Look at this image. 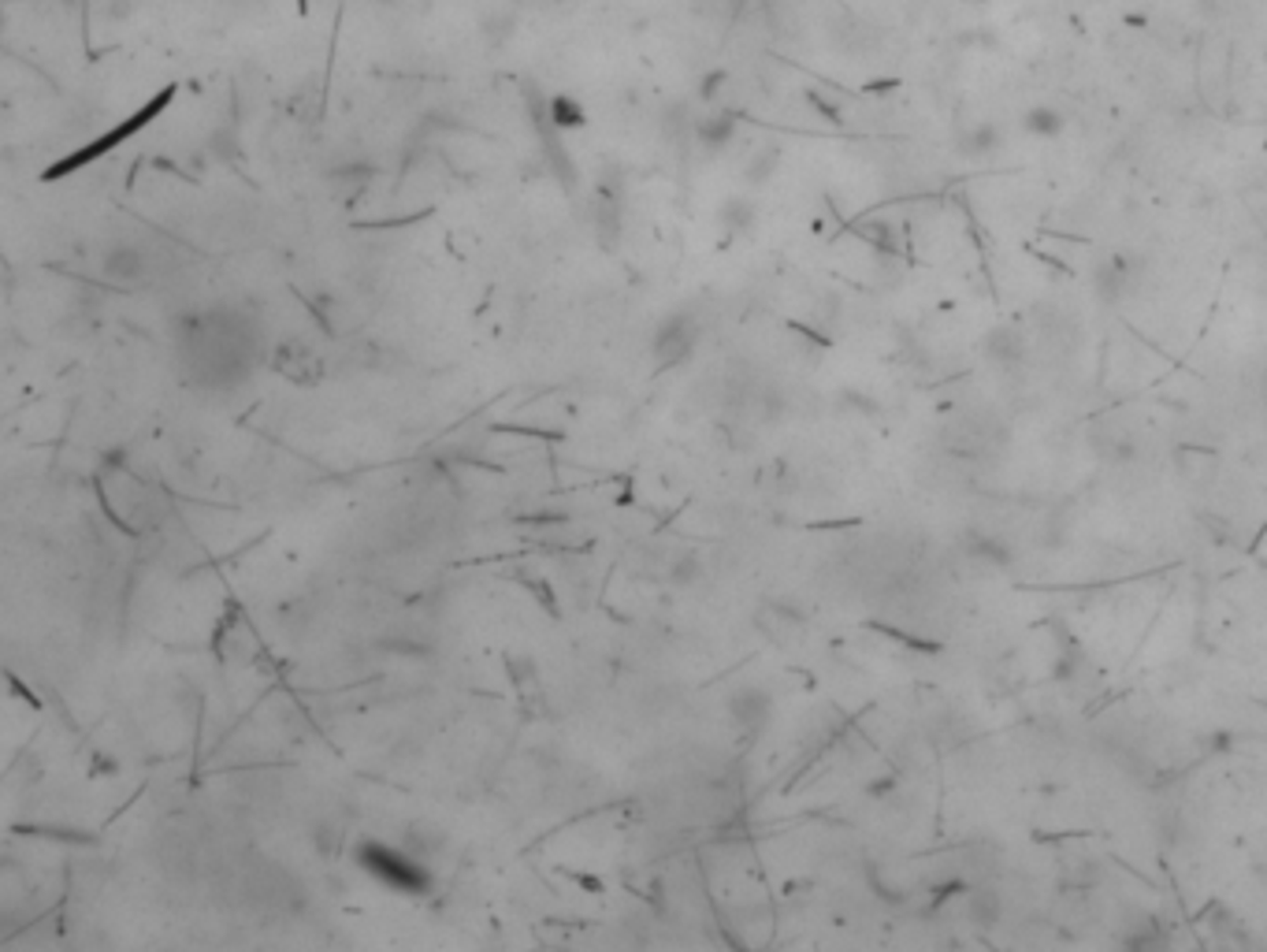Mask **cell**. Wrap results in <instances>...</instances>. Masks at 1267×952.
<instances>
[{
    "label": "cell",
    "mask_w": 1267,
    "mask_h": 952,
    "mask_svg": "<svg viewBox=\"0 0 1267 952\" xmlns=\"http://www.w3.org/2000/svg\"><path fill=\"white\" fill-rule=\"evenodd\" d=\"M361 863L376 874L379 882H387L390 889H398V893H424V889H428V871L398 849L365 845V849H361Z\"/></svg>",
    "instance_id": "obj_1"
},
{
    "label": "cell",
    "mask_w": 1267,
    "mask_h": 952,
    "mask_svg": "<svg viewBox=\"0 0 1267 952\" xmlns=\"http://www.w3.org/2000/svg\"><path fill=\"white\" fill-rule=\"evenodd\" d=\"M699 343V324L692 313H669L658 328H654V339H651V350L658 357V365L669 368V365H681L692 357Z\"/></svg>",
    "instance_id": "obj_2"
},
{
    "label": "cell",
    "mask_w": 1267,
    "mask_h": 952,
    "mask_svg": "<svg viewBox=\"0 0 1267 952\" xmlns=\"http://www.w3.org/2000/svg\"><path fill=\"white\" fill-rule=\"evenodd\" d=\"M1134 279H1138V264L1126 253H1107L1104 261L1093 264L1089 283H1093V294L1104 306H1115V301H1122L1134 290Z\"/></svg>",
    "instance_id": "obj_3"
},
{
    "label": "cell",
    "mask_w": 1267,
    "mask_h": 952,
    "mask_svg": "<svg viewBox=\"0 0 1267 952\" xmlns=\"http://www.w3.org/2000/svg\"><path fill=\"white\" fill-rule=\"evenodd\" d=\"M729 718L743 733H762L774 718V696L758 685H743L729 696Z\"/></svg>",
    "instance_id": "obj_4"
},
{
    "label": "cell",
    "mask_w": 1267,
    "mask_h": 952,
    "mask_svg": "<svg viewBox=\"0 0 1267 952\" xmlns=\"http://www.w3.org/2000/svg\"><path fill=\"white\" fill-rule=\"evenodd\" d=\"M960 551L978 566H993V570H1011L1015 566V547L1004 536L993 532H978V528H963Z\"/></svg>",
    "instance_id": "obj_5"
},
{
    "label": "cell",
    "mask_w": 1267,
    "mask_h": 952,
    "mask_svg": "<svg viewBox=\"0 0 1267 952\" xmlns=\"http://www.w3.org/2000/svg\"><path fill=\"white\" fill-rule=\"evenodd\" d=\"M982 357L996 368H1018L1026 361V335L1011 328V324L989 328L982 335Z\"/></svg>",
    "instance_id": "obj_6"
},
{
    "label": "cell",
    "mask_w": 1267,
    "mask_h": 952,
    "mask_svg": "<svg viewBox=\"0 0 1267 952\" xmlns=\"http://www.w3.org/2000/svg\"><path fill=\"white\" fill-rule=\"evenodd\" d=\"M1000 150H1004V131L996 123H989V119H978V123L963 126L960 135H956V153L971 164L989 161V157H996Z\"/></svg>",
    "instance_id": "obj_7"
},
{
    "label": "cell",
    "mask_w": 1267,
    "mask_h": 952,
    "mask_svg": "<svg viewBox=\"0 0 1267 952\" xmlns=\"http://www.w3.org/2000/svg\"><path fill=\"white\" fill-rule=\"evenodd\" d=\"M963 912H967V923L974 930H996L1004 923V896L989 885L963 889Z\"/></svg>",
    "instance_id": "obj_8"
},
{
    "label": "cell",
    "mask_w": 1267,
    "mask_h": 952,
    "mask_svg": "<svg viewBox=\"0 0 1267 952\" xmlns=\"http://www.w3.org/2000/svg\"><path fill=\"white\" fill-rule=\"evenodd\" d=\"M1089 450H1093L1100 461H1107V465H1126V461L1138 458V443H1134L1126 432L1107 428V425L1089 428Z\"/></svg>",
    "instance_id": "obj_9"
},
{
    "label": "cell",
    "mask_w": 1267,
    "mask_h": 952,
    "mask_svg": "<svg viewBox=\"0 0 1267 952\" xmlns=\"http://www.w3.org/2000/svg\"><path fill=\"white\" fill-rule=\"evenodd\" d=\"M146 253L130 246V242H119L115 250L104 253V276L112 279V283H138V279L146 276Z\"/></svg>",
    "instance_id": "obj_10"
},
{
    "label": "cell",
    "mask_w": 1267,
    "mask_h": 952,
    "mask_svg": "<svg viewBox=\"0 0 1267 952\" xmlns=\"http://www.w3.org/2000/svg\"><path fill=\"white\" fill-rule=\"evenodd\" d=\"M1022 131L1037 142L1060 139L1063 135V112L1056 108V104H1029L1026 112H1022Z\"/></svg>",
    "instance_id": "obj_11"
},
{
    "label": "cell",
    "mask_w": 1267,
    "mask_h": 952,
    "mask_svg": "<svg viewBox=\"0 0 1267 952\" xmlns=\"http://www.w3.org/2000/svg\"><path fill=\"white\" fill-rule=\"evenodd\" d=\"M732 131H736V119H732L729 112H714V115H707V119L699 123V139H703V146H714V150H721V146H725V142L732 139Z\"/></svg>",
    "instance_id": "obj_12"
},
{
    "label": "cell",
    "mask_w": 1267,
    "mask_h": 952,
    "mask_svg": "<svg viewBox=\"0 0 1267 952\" xmlns=\"http://www.w3.org/2000/svg\"><path fill=\"white\" fill-rule=\"evenodd\" d=\"M721 220L732 224V235H740V231H747L754 224V208L747 205V201H729V205L721 208Z\"/></svg>",
    "instance_id": "obj_13"
},
{
    "label": "cell",
    "mask_w": 1267,
    "mask_h": 952,
    "mask_svg": "<svg viewBox=\"0 0 1267 952\" xmlns=\"http://www.w3.org/2000/svg\"><path fill=\"white\" fill-rule=\"evenodd\" d=\"M550 119H554V126H580L583 123V112L576 108V101H569V97H558V101L550 104Z\"/></svg>",
    "instance_id": "obj_14"
}]
</instances>
